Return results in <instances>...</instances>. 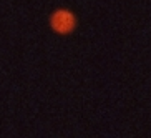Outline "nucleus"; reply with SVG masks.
I'll use <instances>...</instances> for the list:
<instances>
[{"mask_svg":"<svg viewBox=\"0 0 151 138\" xmlns=\"http://www.w3.org/2000/svg\"><path fill=\"white\" fill-rule=\"evenodd\" d=\"M52 27L58 33H70L75 28V17L68 10H57L52 17Z\"/></svg>","mask_w":151,"mask_h":138,"instance_id":"nucleus-1","label":"nucleus"}]
</instances>
